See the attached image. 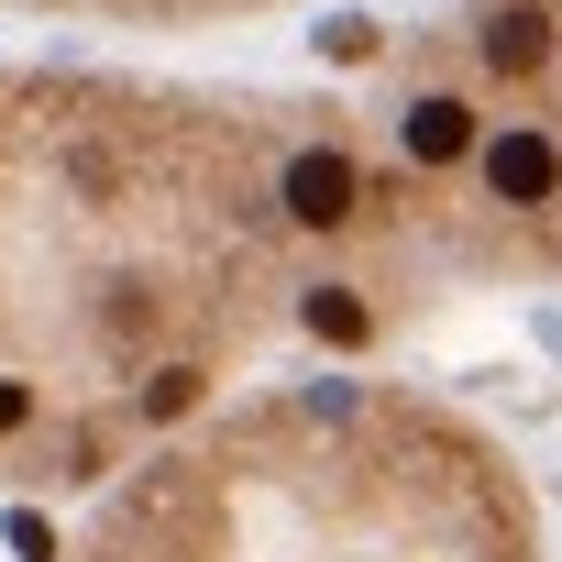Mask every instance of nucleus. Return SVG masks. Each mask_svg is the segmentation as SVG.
Segmentation results:
<instances>
[{"label":"nucleus","mask_w":562,"mask_h":562,"mask_svg":"<svg viewBox=\"0 0 562 562\" xmlns=\"http://www.w3.org/2000/svg\"><path fill=\"white\" fill-rule=\"evenodd\" d=\"M353 199H364V177H353L342 155H299V166H288V221L331 232V221H353Z\"/></svg>","instance_id":"obj_1"},{"label":"nucleus","mask_w":562,"mask_h":562,"mask_svg":"<svg viewBox=\"0 0 562 562\" xmlns=\"http://www.w3.org/2000/svg\"><path fill=\"white\" fill-rule=\"evenodd\" d=\"M551 177H562L551 133H496V144H485V188H496V199H551Z\"/></svg>","instance_id":"obj_2"},{"label":"nucleus","mask_w":562,"mask_h":562,"mask_svg":"<svg viewBox=\"0 0 562 562\" xmlns=\"http://www.w3.org/2000/svg\"><path fill=\"white\" fill-rule=\"evenodd\" d=\"M397 133H408V155H419V166H452V155L474 144V111H463V100H419Z\"/></svg>","instance_id":"obj_3"},{"label":"nucleus","mask_w":562,"mask_h":562,"mask_svg":"<svg viewBox=\"0 0 562 562\" xmlns=\"http://www.w3.org/2000/svg\"><path fill=\"white\" fill-rule=\"evenodd\" d=\"M540 56H551V23H540V12H496V23H485V67H496V78H529Z\"/></svg>","instance_id":"obj_4"},{"label":"nucleus","mask_w":562,"mask_h":562,"mask_svg":"<svg viewBox=\"0 0 562 562\" xmlns=\"http://www.w3.org/2000/svg\"><path fill=\"white\" fill-rule=\"evenodd\" d=\"M310 331H321V342H364V310H353L342 288H321V299H310Z\"/></svg>","instance_id":"obj_5"},{"label":"nucleus","mask_w":562,"mask_h":562,"mask_svg":"<svg viewBox=\"0 0 562 562\" xmlns=\"http://www.w3.org/2000/svg\"><path fill=\"white\" fill-rule=\"evenodd\" d=\"M188 397H199V375H188V364H166V375H155V386H144V419H177V408H188Z\"/></svg>","instance_id":"obj_6"},{"label":"nucleus","mask_w":562,"mask_h":562,"mask_svg":"<svg viewBox=\"0 0 562 562\" xmlns=\"http://www.w3.org/2000/svg\"><path fill=\"white\" fill-rule=\"evenodd\" d=\"M12 419H23V386H0V430H12Z\"/></svg>","instance_id":"obj_7"}]
</instances>
